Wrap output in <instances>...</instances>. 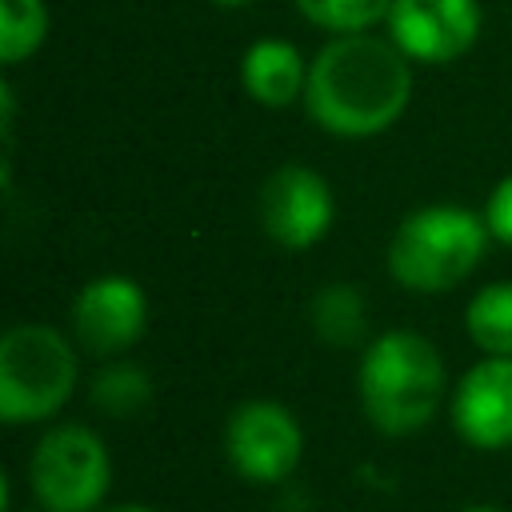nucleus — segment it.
<instances>
[{"instance_id": "obj_1", "label": "nucleus", "mask_w": 512, "mask_h": 512, "mask_svg": "<svg viewBox=\"0 0 512 512\" xmlns=\"http://www.w3.org/2000/svg\"><path fill=\"white\" fill-rule=\"evenodd\" d=\"M412 100V60L384 36L344 32L308 64V116L344 140L392 128Z\"/></svg>"}, {"instance_id": "obj_2", "label": "nucleus", "mask_w": 512, "mask_h": 512, "mask_svg": "<svg viewBox=\"0 0 512 512\" xmlns=\"http://www.w3.org/2000/svg\"><path fill=\"white\" fill-rule=\"evenodd\" d=\"M360 404L376 432L412 436L432 424L444 404L448 372L436 344L420 332L396 328L376 336L360 356Z\"/></svg>"}, {"instance_id": "obj_3", "label": "nucleus", "mask_w": 512, "mask_h": 512, "mask_svg": "<svg viewBox=\"0 0 512 512\" xmlns=\"http://www.w3.org/2000/svg\"><path fill=\"white\" fill-rule=\"evenodd\" d=\"M488 224L460 204L408 212L388 244V272L408 292H448L468 280L488 248Z\"/></svg>"}, {"instance_id": "obj_4", "label": "nucleus", "mask_w": 512, "mask_h": 512, "mask_svg": "<svg viewBox=\"0 0 512 512\" xmlns=\"http://www.w3.org/2000/svg\"><path fill=\"white\" fill-rule=\"evenodd\" d=\"M76 352L52 324H12L0 336V420L36 424L56 416L76 392Z\"/></svg>"}, {"instance_id": "obj_5", "label": "nucleus", "mask_w": 512, "mask_h": 512, "mask_svg": "<svg viewBox=\"0 0 512 512\" xmlns=\"http://www.w3.org/2000/svg\"><path fill=\"white\" fill-rule=\"evenodd\" d=\"M112 488V456L84 424L48 428L28 456V492L44 512H100Z\"/></svg>"}, {"instance_id": "obj_6", "label": "nucleus", "mask_w": 512, "mask_h": 512, "mask_svg": "<svg viewBox=\"0 0 512 512\" xmlns=\"http://www.w3.org/2000/svg\"><path fill=\"white\" fill-rule=\"evenodd\" d=\"M224 456L248 484H280L304 456L300 420L276 400H244L224 424Z\"/></svg>"}, {"instance_id": "obj_7", "label": "nucleus", "mask_w": 512, "mask_h": 512, "mask_svg": "<svg viewBox=\"0 0 512 512\" xmlns=\"http://www.w3.org/2000/svg\"><path fill=\"white\" fill-rule=\"evenodd\" d=\"M480 36L476 0H392L388 40L420 64H448Z\"/></svg>"}, {"instance_id": "obj_8", "label": "nucleus", "mask_w": 512, "mask_h": 512, "mask_svg": "<svg viewBox=\"0 0 512 512\" xmlns=\"http://www.w3.org/2000/svg\"><path fill=\"white\" fill-rule=\"evenodd\" d=\"M332 188L308 164H280L260 188V224L284 248H312L332 228Z\"/></svg>"}, {"instance_id": "obj_9", "label": "nucleus", "mask_w": 512, "mask_h": 512, "mask_svg": "<svg viewBox=\"0 0 512 512\" xmlns=\"http://www.w3.org/2000/svg\"><path fill=\"white\" fill-rule=\"evenodd\" d=\"M148 324L144 288L128 276H96L80 288L72 304V332L92 356L128 352Z\"/></svg>"}, {"instance_id": "obj_10", "label": "nucleus", "mask_w": 512, "mask_h": 512, "mask_svg": "<svg viewBox=\"0 0 512 512\" xmlns=\"http://www.w3.org/2000/svg\"><path fill=\"white\" fill-rule=\"evenodd\" d=\"M452 428L480 452L512 448V356H484L452 388Z\"/></svg>"}, {"instance_id": "obj_11", "label": "nucleus", "mask_w": 512, "mask_h": 512, "mask_svg": "<svg viewBox=\"0 0 512 512\" xmlns=\"http://www.w3.org/2000/svg\"><path fill=\"white\" fill-rule=\"evenodd\" d=\"M244 92L264 108H288L308 88V64L288 40H256L240 64Z\"/></svg>"}, {"instance_id": "obj_12", "label": "nucleus", "mask_w": 512, "mask_h": 512, "mask_svg": "<svg viewBox=\"0 0 512 512\" xmlns=\"http://www.w3.org/2000/svg\"><path fill=\"white\" fill-rule=\"evenodd\" d=\"M312 328L332 348L360 344V336L368 328V304H364L360 288L356 284H328V288H320L316 300H312Z\"/></svg>"}, {"instance_id": "obj_13", "label": "nucleus", "mask_w": 512, "mask_h": 512, "mask_svg": "<svg viewBox=\"0 0 512 512\" xmlns=\"http://www.w3.org/2000/svg\"><path fill=\"white\" fill-rule=\"evenodd\" d=\"M464 328L484 356H512V284L480 288L464 308Z\"/></svg>"}, {"instance_id": "obj_14", "label": "nucleus", "mask_w": 512, "mask_h": 512, "mask_svg": "<svg viewBox=\"0 0 512 512\" xmlns=\"http://www.w3.org/2000/svg\"><path fill=\"white\" fill-rule=\"evenodd\" d=\"M88 396H92V404H96L100 412H108V416L120 420V416H136V412L148 408V400H152V380H148V372H144L140 364L116 360V364H104V368L92 376Z\"/></svg>"}, {"instance_id": "obj_15", "label": "nucleus", "mask_w": 512, "mask_h": 512, "mask_svg": "<svg viewBox=\"0 0 512 512\" xmlns=\"http://www.w3.org/2000/svg\"><path fill=\"white\" fill-rule=\"evenodd\" d=\"M48 8L44 0H0V60L20 64L44 44Z\"/></svg>"}, {"instance_id": "obj_16", "label": "nucleus", "mask_w": 512, "mask_h": 512, "mask_svg": "<svg viewBox=\"0 0 512 512\" xmlns=\"http://www.w3.org/2000/svg\"><path fill=\"white\" fill-rule=\"evenodd\" d=\"M300 12L328 32H368L376 20H388L392 0H296Z\"/></svg>"}, {"instance_id": "obj_17", "label": "nucleus", "mask_w": 512, "mask_h": 512, "mask_svg": "<svg viewBox=\"0 0 512 512\" xmlns=\"http://www.w3.org/2000/svg\"><path fill=\"white\" fill-rule=\"evenodd\" d=\"M484 224H488V232H492L496 240L512 244V176H504V180L492 188L488 208H484Z\"/></svg>"}, {"instance_id": "obj_18", "label": "nucleus", "mask_w": 512, "mask_h": 512, "mask_svg": "<svg viewBox=\"0 0 512 512\" xmlns=\"http://www.w3.org/2000/svg\"><path fill=\"white\" fill-rule=\"evenodd\" d=\"M100 512H156V508H148V504H136V500H128V504H104Z\"/></svg>"}, {"instance_id": "obj_19", "label": "nucleus", "mask_w": 512, "mask_h": 512, "mask_svg": "<svg viewBox=\"0 0 512 512\" xmlns=\"http://www.w3.org/2000/svg\"><path fill=\"white\" fill-rule=\"evenodd\" d=\"M212 4H220V8H244V4H252V0H212Z\"/></svg>"}, {"instance_id": "obj_20", "label": "nucleus", "mask_w": 512, "mask_h": 512, "mask_svg": "<svg viewBox=\"0 0 512 512\" xmlns=\"http://www.w3.org/2000/svg\"><path fill=\"white\" fill-rule=\"evenodd\" d=\"M460 512H504V508H492V504H472V508H460Z\"/></svg>"}]
</instances>
